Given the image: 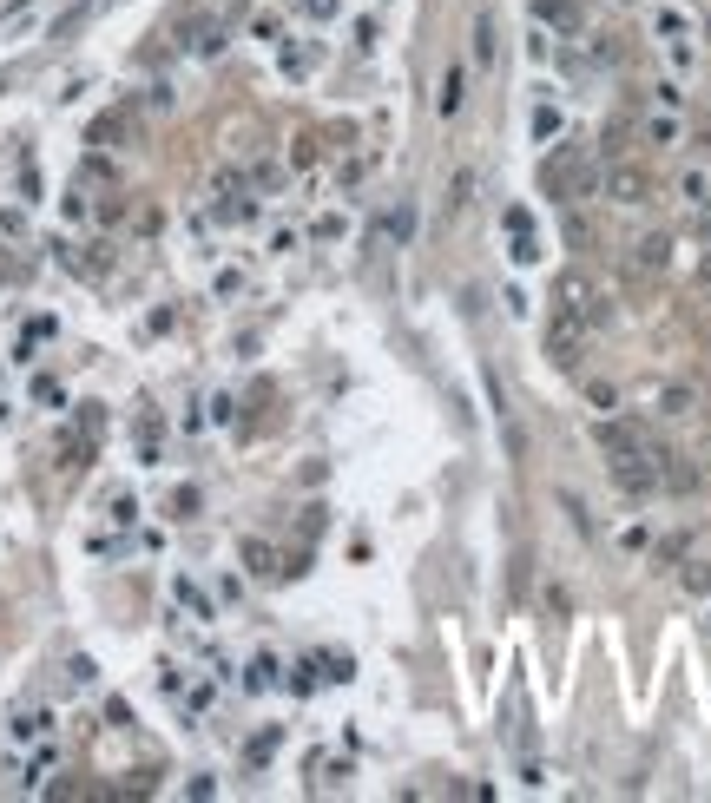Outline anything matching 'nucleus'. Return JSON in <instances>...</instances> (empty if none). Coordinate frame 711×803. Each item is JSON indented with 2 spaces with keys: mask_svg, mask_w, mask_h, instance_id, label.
<instances>
[{
  "mask_svg": "<svg viewBox=\"0 0 711 803\" xmlns=\"http://www.w3.org/2000/svg\"><path fill=\"white\" fill-rule=\"evenodd\" d=\"M652 27H659V40H692V20L679 7H652Z\"/></svg>",
  "mask_w": 711,
  "mask_h": 803,
  "instance_id": "obj_10",
  "label": "nucleus"
},
{
  "mask_svg": "<svg viewBox=\"0 0 711 803\" xmlns=\"http://www.w3.org/2000/svg\"><path fill=\"white\" fill-rule=\"evenodd\" d=\"M540 20H560V27H573V0H534Z\"/></svg>",
  "mask_w": 711,
  "mask_h": 803,
  "instance_id": "obj_16",
  "label": "nucleus"
},
{
  "mask_svg": "<svg viewBox=\"0 0 711 803\" xmlns=\"http://www.w3.org/2000/svg\"><path fill=\"white\" fill-rule=\"evenodd\" d=\"M244 560H251V573H264V580H277V573H284V567H277V553H270L264 540H244Z\"/></svg>",
  "mask_w": 711,
  "mask_h": 803,
  "instance_id": "obj_11",
  "label": "nucleus"
},
{
  "mask_svg": "<svg viewBox=\"0 0 711 803\" xmlns=\"http://www.w3.org/2000/svg\"><path fill=\"white\" fill-rule=\"evenodd\" d=\"M586 336H593V330H586L580 316H573V310H560V316L547 323V363H553V369H580Z\"/></svg>",
  "mask_w": 711,
  "mask_h": 803,
  "instance_id": "obj_1",
  "label": "nucleus"
},
{
  "mask_svg": "<svg viewBox=\"0 0 711 803\" xmlns=\"http://www.w3.org/2000/svg\"><path fill=\"white\" fill-rule=\"evenodd\" d=\"M665 264H672V237H665V231H652V237L632 244V270H639V277H659Z\"/></svg>",
  "mask_w": 711,
  "mask_h": 803,
  "instance_id": "obj_3",
  "label": "nucleus"
},
{
  "mask_svg": "<svg viewBox=\"0 0 711 803\" xmlns=\"http://www.w3.org/2000/svg\"><path fill=\"white\" fill-rule=\"evenodd\" d=\"M303 7H310V20H330L336 14V0H303Z\"/></svg>",
  "mask_w": 711,
  "mask_h": 803,
  "instance_id": "obj_22",
  "label": "nucleus"
},
{
  "mask_svg": "<svg viewBox=\"0 0 711 803\" xmlns=\"http://www.w3.org/2000/svg\"><path fill=\"white\" fill-rule=\"evenodd\" d=\"M553 132H560V112L540 106V112H534V139H553Z\"/></svg>",
  "mask_w": 711,
  "mask_h": 803,
  "instance_id": "obj_20",
  "label": "nucleus"
},
{
  "mask_svg": "<svg viewBox=\"0 0 711 803\" xmlns=\"http://www.w3.org/2000/svg\"><path fill=\"white\" fill-rule=\"evenodd\" d=\"M389 237H395V244H409V237H415V205L389 211Z\"/></svg>",
  "mask_w": 711,
  "mask_h": 803,
  "instance_id": "obj_14",
  "label": "nucleus"
},
{
  "mask_svg": "<svg viewBox=\"0 0 711 803\" xmlns=\"http://www.w3.org/2000/svg\"><path fill=\"white\" fill-rule=\"evenodd\" d=\"M586 395H593V409H619V389H613V382H586Z\"/></svg>",
  "mask_w": 711,
  "mask_h": 803,
  "instance_id": "obj_18",
  "label": "nucleus"
},
{
  "mask_svg": "<svg viewBox=\"0 0 711 803\" xmlns=\"http://www.w3.org/2000/svg\"><path fill=\"white\" fill-rule=\"evenodd\" d=\"M593 435H600V448H606V455H626V448H646V428H639V422H619V415H613V422H600Z\"/></svg>",
  "mask_w": 711,
  "mask_h": 803,
  "instance_id": "obj_4",
  "label": "nucleus"
},
{
  "mask_svg": "<svg viewBox=\"0 0 711 803\" xmlns=\"http://www.w3.org/2000/svg\"><path fill=\"white\" fill-rule=\"evenodd\" d=\"M468 191H474V172H455V178H448V205H468Z\"/></svg>",
  "mask_w": 711,
  "mask_h": 803,
  "instance_id": "obj_17",
  "label": "nucleus"
},
{
  "mask_svg": "<svg viewBox=\"0 0 711 803\" xmlns=\"http://www.w3.org/2000/svg\"><path fill=\"white\" fill-rule=\"evenodd\" d=\"M540 257V244H534V231H514V264H534Z\"/></svg>",
  "mask_w": 711,
  "mask_h": 803,
  "instance_id": "obj_19",
  "label": "nucleus"
},
{
  "mask_svg": "<svg viewBox=\"0 0 711 803\" xmlns=\"http://www.w3.org/2000/svg\"><path fill=\"white\" fill-rule=\"evenodd\" d=\"M679 198H685V205H705V198H711V172H705V165H685V172H679Z\"/></svg>",
  "mask_w": 711,
  "mask_h": 803,
  "instance_id": "obj_9",
  "label": "nucleus"
},
{
  "mask_svg": "<svg viewBox=\"0 0 711 803\" xmlns=\"http://www.w3.org/2000/svg\"><path fill=\"white\" fill-rule=\"evenodd\" d=\"M685 586H692V593H711V567H692V573H685Z\"/></svg>",
  "mask_w": 711,
  "mask_h": 803,
  "instance_id": "obj_21",
  "label": "nucleus"
},
{
  "mask_svg": "<svg viewBox=\"0 0 711 803\" xmlns=\"http://www.w3.org/2000/svg\"><path fill=\"white\" fill-rule=\"evenodd\" d=\"M494 47H501V33H494V14L481 7V14H474V60L494 66Z\"/></svg>",
  "mask_w": 711,
  "mask_h": 803,
  "instance_id": "obj_8",
  "label": "nucleus"
},
{
  "mask_svg": "<svg viewBox=\"0 0 711 803\" xmlns=\"http://www.w3.org/2000/svg\"><path fill=\"white\" fill-rule=\"evenodd\" d=\"M560 507H567V520L580 527L586 540H593V514H586V501H580V494H560Z\"/></svg>",
  "mask_w": 711,
  "mask_h": 803,
  "instance_id": "obj_13",
  "label": "nucleus"
},
{
  "mask_svg": "<svg viewBox=\"0 0 711 803\" xmlns=\"http://www.w3.org/2000/svg\"><path fill=\"white\" fill-rule=\"evenodd\" d=\"M553 303H560V310H573V316H580L586 303H593V284H586L580 270H560V277H553Z\"/></svg>",
  "mask_w": 711,
  "mask_h": 803,
  "instance_id": "obj_5",
  "label": "nucleus"
},
{
  "mask_svg": "<svg viewBox=\"0 0 711 803\" xmlns=\"http://www.w3.org/2000/svg\"><path fill=\"white\" fill-rule=\"evenodd\" d=\"M461 106H468V73H461V66H448V73H442V93H435V112H442V119H455Z\"/></svg>",
  "mask_w": 711,
  "mask_h": 803,
  "instance_id": "obj_6",
  "label": "nucleus"
},
{
  "mask_svg": "<svg viewBox=\"0 0 711 803\" xmlns=\"http://www.w3.org/2000/svg\"><path fill=\"white\" fill-rule=\"evenodd\" d=\"M652 99H659L665 112H679V106H685V86H679V79H659V86H652Z\"/></svg>",
  "mask_w": 711,
  "mask_h": 803,
  "instance_id": "obj_15",
  "label": "nucleus"
},
{
  "mask_svg": "<svg viewBox=\"0 0 711 803\" xmlns=\"http://www.w3.org/2000/svg\"><path fill=\"white\" fill-rule=\"evenodd\" d=\"M692 402H698V395L679 389V382H672V389H659V415H692Z\"/></svg>",
  "mask_w": 711,
  "mask_h": 803,
  "instance_id": "obj_12",
  "label": "nucleus"
},
{
  "mask_svg": "<svg viewBox=\"0 0 711 803\" xmlns=\"http://www.w3.org/2000/svg\"><path fill=\"white\" fill-rule=\"evenodd\" d=\"M600 191L613 198V205H646V172L639 165H626V158H606V172H600Z\"/></svg>",
  "mask_w": 711,
  "mask_h": 803,
  "instance_id": "obj_2",
  "label": "nucleus"
},
{
  "mask_svg": "<svg viewBox=\"0 0 711 803\" xmlns=\"http://www.w3.org/2000/svg\"><path fill=\"white\" fill-rule=\"evenodd\" d=\"M698 224H705V237H711V198H705V205H698Z\"/></svg>",
  "mask_w": 711,
  "mask_h": 803,
  "instance_id": "obj_23",
  "label": "nucleus"
},
{
  "mask_svg": "<svg viewBox=\"0 0 711 803\" xmlns=\"http://www.w3.org/2000/svg\"><path fill=\"white\" fill-rule=\"evenodd\" d=\"M685 139V126H679V112H652V119H646V145H659V152H672V145H679Z\"/></svg>",
  "mask_w": 711,
  "mask_h": 803,
  "instance_id": "obj_7",
  "label": "nucleus"
}]
</instances>
